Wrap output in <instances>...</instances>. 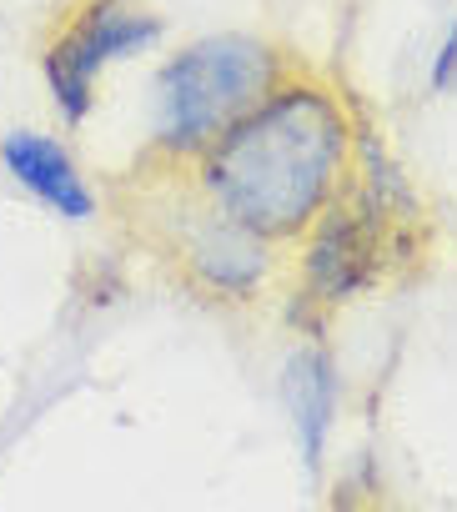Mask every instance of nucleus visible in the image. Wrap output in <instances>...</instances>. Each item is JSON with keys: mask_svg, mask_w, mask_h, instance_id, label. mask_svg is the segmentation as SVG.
<instances>
[{"mask_svg": "<svg viewBox=\"0 0 457 512\" xmlns=\"http://www.w3.org/2000/svg\"><path fill=\"white\" fill-rule=\"evenodd\" d=\"M282 392H287V407H292V422H297V437H302V457L317 472L327 432H332V417H337V372H332L327 352H317V347L292 352Z\"/></svg>", "mask_w": 457, "mask_h": 512, "instance_id": "nucleus-7", "label": "nucleus"}, {"mask_svg": "<svg viewBox=\"0 0 457 512\" xmlns=\"http://www.w3.org/2000/svg\"><path fill=\"white\" fill-rule=\"evenodd\" d=\"M452 81H457V26H452V36L442 41V51L432 61V86H452Z\"/></svg>", "mask_w": 457, "mask_h": 512, "instance_id": "nucleus-8", "label": "nucleus"}, {"mask_svg": "<svg viewBox=\"0 0 457 512\" xmlns=\"http://www.w3.org/2000/svg\"><path fill=\"white\" fill-rule=\"evenodd\" d=\"M156 36H161V21L136 11L131 0H91L76 16H66L56 41L46 46V81H51L61 116L81 121L96 101V76L111 61L146 51Z\"/></svg>", "mask_w": 457, "mask_h": 512, "instance_id": "nucleus-3", "label": "nucleus"}, {"mask_svg": "<svg viewBox=\"0 0 457 512\" xmlns=\"http://www.w3.org/2000/svg\"><path fill=\"white\" fill-rule=\"evenodd\" d=\"M181 262L216 297H247L267 272V246L257 231H247L211 201L206 211H191L181 221Z\"/></svg>", "mask_w": 457, "mask_h": 512, "instance_id": "nucleus-5", "label": "nucleus"}, {"mask_svg": "<svg viewBox=\"0 0 457 512\" xmlns=\"http://www.w3.org/2000/svg\"><path fill=\"white\" fill-rule=\"evenodd\" d=\"M272 51L247 36H211L161 71L156 91V141L166 151L216 146L242 116L267 101Z\"/></svg>", "mask_w": 457, "mask_h": 512, "instance_id": "nucleus-2", "label": "nucleus"}, {"mask_svg": "<svg viewBox=\"0 0 457 512\" xmlns=\"http://www.w3.org/2000/svg\"><path fill=\"white\" fill-rule=\"evenodd\" d=\"M347 121L322 91H282L242 116L206 156L211 201L257 236H297L332 201Z\"/></svg>", "mask_w": 457, "mask_h": 512, "instance_id": "nucleus-1", "label": "nucleus"}, {"mask_svg": "<svg viewBox=\"0 0 457 512\" xmlns=\"http://www.w3.org/2000/svg\"><path fill=\"white\" fill-rule=\"evenodd\" d=\"M0 161H6V171L36 196L46 201L56 216L66 221H86L96 211V196L86 186V176L76 171L71 151L41 131H11L6 141H0Z\"/></svg>", "mask_w": 457, "mask_h": 512, "instance_id": "nucleus-6", "label": "nucleus"}, {"mask_svg": "<svg viewBox=\"0 0 457 512\" xmlns=\"http://www.w3.org/2000/svg\"><path fill=\"white\" fill-rule=\"evenodd\" d=\"M397 191L367 186L352 201H337L307 251V282L322 302H347L377 282L387 251H397Z\"/></svg>", "mask_w": 457, "mask_h": 512, "instance_id": "nucleus-4", "label": "nucleus"}]
</instances>
